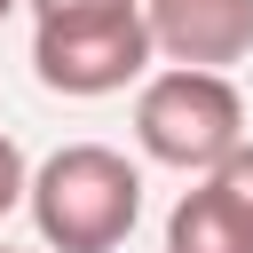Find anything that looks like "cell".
Wrapping results in <instances>:
<instances>
[{
  "label": "cell",
  "mask_w": 253,
  "mask_h": 253,
  "mask_svg": "<svg viewBox=\"0 0 253 253\" xmlns=\"http://www.w3.org/2000/svg\"><path fill=\"white\" fill-rule=\"evenodd\" d=\"M24 206L47 253H119L142 221V166L111 142H63L24 174Z\"/></svg>",
  "instance_id": "obj_1"
},
{
  "label": "cell",
  "mask_w": 253,
  "mask_h": 253,
  "mask_svg": "<svg viewBox=\"0 0 253 253\" xmlns=\"http://www.w3.org/2000/svg\"><path fill=\"white\" fill-rule=\"evenodd\" d=\"M134 142L150 166H174V174H213L237 142H245V95L229 71H150L142 95H134Z\"/></svg>",
  "instance_id": "obj_2"
},
{
  "label": "cell",
  "mask_w": 253,
  "mask_h": 253,
  "mask_svg": "<svg viewBox=\"0 0 253 253\" xmlns=\"http://www.w3.org/2000/svg\"><path fill=\"white\" fill-rule=\"evenodd\" d=\"M150 32H142V0L126 8H71V16H40L32 24V71L47 95L95 103L119 95L134 79H150Z\"/></svg>",
  "instance_id": "obj_3"
},
{
  "label": "cell",
  "mask_w": 253,
  "mask_h": 253,
  "mask_svg": "<svg viewBox=\"0 0 253 253\" xmlns=\"http://www.w3.org/2000/svg\"><path fill=\"white\" fill-rule=\"evenodd\" d=\"M142 32L182 71H229L253 55V0H142Z\"/></svg>",
  "instance_id": "obj_4"
},
{
  "label": "cell",
  "mask_w": 253,
  "mask_h": 253,
  "mask_svg": "<svg viewBox=\"0 0 253 253\" xmlns=\"http://www.w3.org/2000/svg\"><path fill=\"white\" fill-rule=\"evenodd\" d=\"M166 253H253V221L198 174V190H182L166 213Z\"/></svg>",
  "instance_id": "obj_5"
},
{
  "label": "cell",
  "mask_w": 253,
  "mask_h": 253,
  "mask_svg": "<svg viewBox=\"0 0 253 253\" xmlns=\"http://www.w3.org/2000/svg\"><path fill=\"white\" fill-rule=\"evenodd\" d=\"M206 182H213V190H221V198H229V206L253 221V142H237V150H229V158H221Z\"/></svg>",
  "instance_id": "obj_6"
},
{
  "label": "cell",
  "mask_w": 253,
  "mask_h": 253,
  "mask_svg": "<svg viewBox=\"0 0 253 253\" xmlns=\"http://www.w3.org/2000/svg\"><path fill=\"white\" fill-rule=\"evenodd\" d=\"M24 174H32V166H24V150H16V134H0V221H8L16 206H24Z\"/></svg>",
  "instance_id": "obj_7"
},
{
  "label": "cell",
  "mask_w": 253,
  "mask_h": 253,
  "mask_svg": "<svg viewBox=\"0 0 253 253\" xmlns=\"http://www.w3.org/2000/svg\"><path fill=\"white\" fill-rule=\"evenodd\" d=\"M24 8H32V24H40V16H71V8H126V0H24Z\"/></svg>",
  "instance_id": "obj_8"
},
{
  "label": "cell",
  "mask_w": 253,
  "mask_h": 253,
  "mask_svg": "<svg viewBox=\"0 0 253 253\" xmlns=\"http://www.w3.org/2000/svg\"><path fill=\"white\" fill-rule=\"evenodd\" d=\"M16 8H24V0H0V24H8V16H16Z\"/></svg>",
  "instance_id": "obj_9"
},
{
  "label": "cell",
  "mask_w": 253,
  "mask_h": 253,
  "mask_svg": "<svg viewBox=\"0 0 253 253\" xmlns=\"http://www.w3.org/2000/svg\"><path fill=\"white\" fill-rule=\"evenodd\" d=\"M0 253H16V245H0Z\"/></svg>",
  "instance_id": "obj_10"
}]
</instances>
